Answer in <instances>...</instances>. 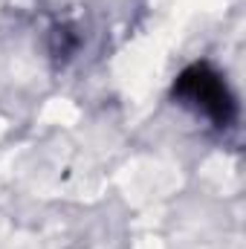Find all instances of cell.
Returning <instances> with one entry per match:
<instances>
[{"instance_id":"1","label":"cell","mask_w":246,"mask_h":249,"mask_svg":"<svg viewBox=\"0 0 246 249\" xmlns=\"http://www.w3.org/2000/svg\"><path fill=\"white\" fill-rule=\"evenodd\" d=\"M171 99L220 130L238 122V99L226 75L211 61H191L183 67L171 81Z\"/></svg>"},{"instance_id":"2","label":"cell","mask_w":246,"mask_h":249,"mask_svg":"<svg viewBox=\"0 0 246 249\" xmlns=\"http://www.w3.org/2000/svg\"><path fill=\"white\" fill-rule=\"evenodd\" d=\"M78 50V35L70 26H55L53 29V55H64L70 58Z\"/></svg>"}]
</instances>
